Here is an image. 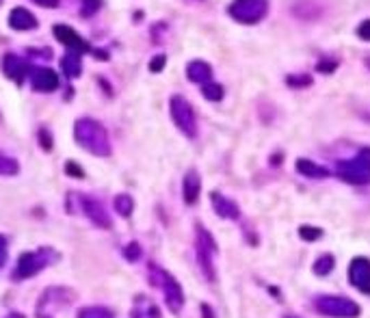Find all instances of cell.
<instances>
[{
	"label": "cell",
	"mask_w": 370,
	"mask_h": 318,
	"mask_svg": "<svg viewBox=\"0 0 370 318\" xmlns=\"http://www.w3.org/2000/svg\"><path fill=\"white\" fill-rule=\"evenodd\" d=\"M74 137L82 150H87L93 156H111V139L105 126L91 117H80L74 123Z\"/></svg>",
	"instance_id": "1"
},
{
	"label": "cell",
	"mask_w": 370,
	"mask_h": 318,
	"mask_svg": "<svg viewBox=\"0 0 370 318\" xmlns=\"http://www.w3.org/2000/svg\"><path fill=\"white\" fill-rule=\"evenodd\" d=\"M56 258H59L56 251L50 249V247H41L37 251H26V253H22V256H20L17 266L11 273V280H15V282L29 280V278H33V275L44 271L46 266H50Z\"/></svg>",
	"instance_id": "2"
},
{
	"label": "cell",
	"mask_w": 370,
	"mask_h": 318,
	"mask_svg": "<svg viewBox=\"0 0 370 318\" xmlns=\"http://www.w3.org/2000/svg\"><path fill=\"white\" fill-rule=\"evenodd\" d=\"M336 174L348 184H370V147H364L355 158L338 160Z\"/></svg>",
	"instance_id": "3"
},
{
	"label": "cell",
	"mask_w": 370,
	"mask_h": 318,
	"mask_svg": "<svg viewBox=\"0 0 370 318\" xmlns=\"http://www.w3.org/2000/svg\"><path fill=\"white\" fill-rule=\"evenodd\" d=\"M150 280L154 286H158L164 294V301H167L171 312H180L184 305V292L180 288V284L176 282L174 275H169L167 271H162L160 266L152 264L150 266Z\"/></svg>",
	"instance_id": "4"
},
{
	"label": "cell",
	"mask_w": 370,
	"mask_h": 318,
	"mask_svg": "<svg viewBox=\"0 0 370 318\" xmlns=\"http://www.w3.org/2000/svg\"><path fill=\"white\" fill-rule=\"evenodd\" d=\"M314 308L321 314L332 316V318H355L362 312L355 301L346 299V296H338V294H321V296H316Z\"/></svg>",
	"instance_id": "5"
},
{
	"label": "cell",
	"mask_w": 370,
	"mask_h": 318,
	"mask_svg": "<svg viewBox=\"0 0 370 318\" xmlns=\"http://www.w3.org/2000/svg\"><path fill=\"white\" fill-rule=\"evenodd\" d=\"M169 111H171V119L178 126V130L182 135H187L189 139H195L197 137V117H195L191 102L182 96H174L169 100Z\"/></svg>",
	"instance_id": "6"
},
{
	"label": "cell",
	"mask_w": 370,
	"mask_h": 318,
	"mask_svg": "<svg viewBox=\"0 0 370 318\" xmlns=\"http://www.w3.org/2000/svg\"><path fill=\"white\" fill-rule=\"evenodd\" d=\"M228 13L240 24H258L269 13V0H234Z\"/></svg>",
	"instance_id": "7"
},
{
	"label": "cell",
	"mask_w": 370,
	"mask_h": 318,
	"mask_svg": "<svg viewBox=\"0 0 370 318\" xmlns=\"http://www.w3.org/2000/svg\"><path fill=\"white\" fill-rule=\"evenodd\" d=\"M195 229H197V260H199V266L206 275V280L215 282L217 273H215V266H213V256L217 253V243L201 225H197Z\"/></svg>",
	"instance_id": "8"
},
{
	"label": "cell",
	"mask_w": 370,
	"mask_h": 318,
	"mask_svg": "<svg viewBox=\"0 0 370 318\" xmlns=\"http://www.w3.org/2000/svg\"><path fill=\"white\" fill-rule=\"evenodd\" d=\"M70 197L78 204V208L85 212V215H87L98 227H102V229H111V227H113V219H111V215L107 212L105 204H102L100 199H95V197H91V195H78V193H72Z\"/></svg>",
	"instance_id": "9"
},
{
	"label": "cell",
	"mask_w": 370,
	"mask_h": 318,
	"mask_svg": "<svg viewBox=\"0 0 370 318\" xmlns=\"http://www.w3.org/2000/svg\"><path fill=\"white\" fill-rule=\"evenodd\" d=\"M52 33H54L56 41H61V44H63L65 48H70V52H76V54L91 52V46H89L87 41L82 39L72 26H68V24H56V26L52 29Z\"/></svg>",
	"instance_id": "10"
},
{
	"label": "cell",
	"mask_w": 370,
	"mask_h": 318,
	"mask_svg": "<svg viewBox=\"0 0 370 318\" xmlns=\"http://www.w3.org/2000/svg\"><path fill=\"white\" fill-rule=\"evenodd\" d=\"M348 282L360 292L370 294V260L368 258H353L348 264Z\"/></svg>",
	"instance_id": "11"
},
{
	"label": "cell",
	"mask_w": 370,
	"mask_h": 318,
	"mask_svg": "<svg viewBox=\"0 0 370 318\" xmlns=\"http://www.w3.org/2000/svg\"><path fill=\"white\" fill-rule=\"evenodd\" d=\"M31 66H29V61L26 59H20L17 54H5L3 59V72L9 80L13 82H24V78L31 74Z\"/></svg>",
	"instance_id": "12"
},
{
	"label": "cell",
	"mask_w": 370,
	"mask_h": 318,
	"mask_svg": "<svg viewBox=\"0 0 370 318\" xmlns=\"http://www.w3.org/2000/svg\"><path fill=\"white\" fill-rule=\"evenodd\" d=\"M31 84L39 93H50L59 87V76L50 68H35L31 70Z\"/></svg>",
	"instance_id": "13"
},
{
	"label": "cell",
	"mask_w": 370,
	"mask_h": 318,
	"mask_svg": "<svg viewBox=\"0 0 370 318\" xmlns=\"http://www.w3.org/2000/svg\"><path fill=\"white\" fill-rule=\"evenodd\" d=\"M70 299H72V292H70V290H65V288H50L44 296H41L39 310H37V312H44L48 305H50L52 312H54L56 308H63V305L72 303Z\"/></svg>",
	"instance_id": "14"
},
{
	"label": "cell",
	"mask_w": 370,
	"mask_h": 318,
	"mask_svg": "<svg viewBox=\"0 0 370 318\" xmlns=\"http://www.w3.org/2000/svg\"><path fill=\"white\" fill-rule=\"evenodd\" d=\"M9 26H11L13 31H33V29H37L39 24H37V17H35L29 9L15 7V9L9 13Z\"/></svg>",
	"instance_id": "15"
},
{
	"label": "cell",
	"mask_w": 370,
	"mask_h": 318,
	"mask_svg": "<svg viewBox=\"0 0 370 318\" xmlns=\"http://www.w3.org/2000/svg\"><path fill=\"white\" fill-rule=\"evenodd\" d=\"M210 202H213V208H215V212H217L221 219H232V221H236V219L240 217V208H238L232 199L223 197L221 193H210Z\"/></svg>",
	"instance_id": "16"
},
{
	"label": "cell",
	"mask_w": 370,
	"mask_h": 318,
	"mask_svg": "<svg viewBox=\"0 0 370 318\" xmlns=\"http://www.w3.org/2000/svg\"><path fill=\"white\" fill-rule=\"evenodd\" d=\"M199 190H201V178L195 169H191V172H187V176H184V184H182L184 202L193 206L199 199Z\"/></svg>",
	"instance_id": "17"
},
{
	"label": "cell",
	"mask_w": 370,
	"mask_h": 318,
	"mask_svg": "<svg viewBox=\"0 0 370 318\" xmlns=\"http://www.w3.org/2000/svg\"><path fill=\"white\" fill-rule=\"evenodd\" d=\"M187 78L197 84H206L213 80V68L206 61H191L187 66Z\"/></svg>",
	"instance_id": "18"
},
{
	"label": "cell",
	"mask_w": 370,
	"mask_h": 318,
	"mask_svg": "<svg viewBox=\"0 0 370 318\" xmlns=\"http://www.w3.org/2000/svg\"><path fill=\"white\" fill-rule=\"evenodd\" d=\"M297 172L305 178H327L329 176V169L318 165V162H312L307 158H299L297 160Z\"/></svg>",
	"instance_id": "19"
},
{
	"label": "cell",
	"mask_w": 370,
	"mask_h": 318,
	"mask_svg": "<svg viewBox=\"0 0 370 318\" xmlns=\"http://www.w3.org/2000/svg\"><path fill=\"white\" fill-rule=\"evenodd\" d=\"M61 70L68 78H78L80 72H82V61H80V54L76 52H68L63 59H61Z\"/></svg>",
	"instance_id": "20"
},
{
	"label": "cell",
	"mask_w": 370,
	"mask_h": 318,
	"mask_svg": "<svg viewBox=\"0 0 370 318\" xmlns=\"http://www.w3.org/2000/svg\"><path fill=\"white\" fill-rule=\"evenodd\" d=\"M78 318H115L111 310L102 308V305H91V308H82L78 312Z\"/></svg>",
	"instance_id": "21"
},
{
	"label": "cell",
	"mask_w": 370,
	"mask_h": 318,
	"mask_svg": "<svg viewBox=\"0 0 370 318\" xmlns=\"http://www.w3.org/2000/svg\"><path fill=\"white\" fill-rule=\"evenodd\" d=\"M17 172H20L17 160L7 156L5 152H0V176H15Z\"/></svg>",
	"instance_id": "22"
},
{
	"label": "cell",
	"mask_w": 370,
	"mask_h": 318,
	"mask_svg": "<svg viewBox=\"0 0 370 318\" xmlns=\"http://www.w3.org/2000/svg\"><path fill=\"white\" fill-rule=\"evenodd\" d=\"M201 93H203V98L206 100H210V102H219V100H223V87H221V84L219 82H206L203 84V89H201Z\"/></svg>",
	"instance_id": "23"
},
{
	"label": "cell",
	"mask_w": 370,
	"mask_h": 318,
	"mask_svg": "<svg viewBox=\"0 0 370 318\" xmlns=\"http://www.w3.org/2000/svg\"><path fill=\"white\" fill-rule=\"evenodd\" d=\"M115 210L119 212L121 217H130L134 210V202L130 195H117L115 197Z\"/></svg>",
	"instance_id": "24"
},
{
	"label": "cell",
	"mask_w": 370,
	"mask_h": 318,
	"mask_svg": "<svg viewBox=\"0 0 370 318\" xmlns=\"http://www.w3.org/2000/svg\"><path fill=\"white\" fill-rule=\"evenodd\" d=\"M334 264H336V262H334V256H321V258L314 262V273L323 278V275H329V273L334 271Z\"/></svg>",
	"instance_id": "25"
},
{
	"label": "cell",
	"mask_w": 370,
	"mask_h": 318,
	"mask_svg": "<svg viewBox=\"0 0 370 318\" xmlns=\"http://www.w3.org/2000/svg\"><path fill=\"white\" fill-rule=\"evenodd\" d=\"M299 236L307 243H314L323 236V229L321 227H312V225H301L299 227Z\"/></svg>",
	"instance_id": "26"
},
{
	"label": "cell",
	"mask_w": 370,
	"mask_h": 318,
	"mask_svg": "<svg viewBox=\"0 0 370 318\" xmlns=\"http://www.w3.org/2000/svg\"><path fill=\"white\" fill-rule=\"evenodd\" d=\"M286 82L291 84V87H310L312 84V76H307V74H293V76H288Z\"/></svg>",
	"instance_id": "27"
},
{
	"label": "cell",
	"mask_w": 370,
	"mask_h": 318,
	"mask_svg": "<svg viewBox=\"0 0 370 318\" xmlns=\"http://www.w3.org/2000/svg\"><path fill=\"white\" fill-rule=\"evenodd\" d=\"M123 256H126L130 262H137V260L141 258V247H139V243H130L126 249H123Z\"/></svg>",
	"instance_id": "28"
},
{
	"label": "cell",
	"mask_w": 370,
	"mask_h": 318,
	"mask_svg": "<svg viewBox=\"0 0 370 318\" xmlns=\"http://www.w3.org/2000/svg\"><path fill=\"white\" fill-rule=\"evenodd\" d=\"M37 137H39V143H41V147H44L46 152H50V150H52V137L48 135V130H46V128H41Z\"/></svg>",
	"instance_id": "29"
},
{
	"label": "cell",
	"mask_w": 370,
	"mask_h": 318,
	"mask_svg": "<svg viewBox=\"0 0 370 318\" xmlns=\"http://www.w3.org/2000/svg\"><path fill=\"white\" fill-rule=\"evenodd\" d=\"M334 68H338V61H336V59H332V61H318V63H316V70H318V72H325V74L334 72Z\"/></svg>",
	"instance_id": "30"
},
{
	"label": "cell",
	"mask_w": 370,
	"mask_h": 318,
	"mask_svg": "<svg viewBox=\"0 0 370 318\" xmlns=\"http://www.w3.org/2000/svg\"><path fill=\"white\" fill-rule=\"evenodd\" d=\"M100 7H102V0H85V9H82V15H93Z\"/></svg>",
	"instance_id": "31"
},
{
	"label": "cell",
	"mask_w": 370,
	"mask_h": 318,
	"mask_svg": "<svg viewBox=\"0 0 370 318\" xmlns=\"http://www.w3.org/2000/svg\"><path fill=\"white\" fill-rule=\"evenodd\" d=\"M164 63H167V56L164 54H158L150 61V72H160L164 68Z\"/></svg>",
	"instance_id": "32"
},
{
	"label": "cell",
	"mask_w": 370,
	"mask_h": 318,
	"mask_svg": "<svg viewBox=\"0 0 370 318\" xmlns=\"http://www.w3.org/2000/svg\"><path fill=\"white\" fill-rule=\"evenodd\" d=\"M357 35H360L364 41H370V20H364V22L357 26Z\"/></svg>",
	"instance_id": "33"
},
{
	"label": "cell",
	"mask_w": 370,
	"mask_h": 318,
	"mask_svg": "<svg viewBox=\"0 0 370 318\" xmlns=\"http://www.w3.org/2000/svg\"><path fill=\"white\" fill-rule=\"evenodd\" d=\"M5 262H7V238L0 236V268L5 266Z\"/></svg>",
	"instance_id": "34"
},
{
	"label": "cell",
	"mask_w": 370,
	"mask_h": 318,
	"mask_svg": "<svg viewBox=\"0 0 370 318\" xmlns=\"http://www.w3.org/2000/svg\"><path fill=\"white\" fill-rule=\"evenodd\" d=\"M37 7H44V9H56L59 7V0H31Z\"/></svg>",
	"instance_id": "35"
},
{
	"label": "cell",
	"mask_w": 370,
	"mask_h": 318,
	"mask_svg": "<svg viewBox=\"0 0 370 318\" xmlns=\"http://www.w3.org/2000/svg\"><path fill=\"white\" fill-rule=\"evenodd\" d=\"M65 174H70V176H76V178H82V172L76 167V162H68L65 165Z\"/></svg>",
	"instance_id": "36"
},
{
	"label": "cell",
	"mask_w": 370,
	"mask_h": 318,
	"mask_svg": "<svg viewBox=\"0 0 370 318\" xmlns=\"http://www.w3.org/2000/svg\"><path fill=\"white\" fill-rule=\"evenodd\" d=\"M201 314H203V318H215V312H213V308L210 305H201Z\"/></svg>",
	"instance_id": "37"
},
{
	"label": "cell",
	"mask_w": 370,
	"mask_h": 318,
	"mask_svg": "<svg viewBox=\"0 0 370 318\" xmlns=\"http://www.w3.org/2000/svg\"><path fill=\"white\" fill-rule=\"evenodd\" d=\"M7 318H24V314H9Z\"/></svg>",
	"instance_id": "38"
},
{
	"label": "cell",
	"mask_w": 370,
	"mask_h": 318,
	"mask_svg": "<svg viewBox=\"0 0 370 318\" xmlns=\"http://www.w3.org/2000/svg\"><path fill=\"white\" fill-rule=\"evenodd\" d=\"M0 3H3V0H0Z\"/></svg>",
	"instance_id": "39"
}]
</instances>
